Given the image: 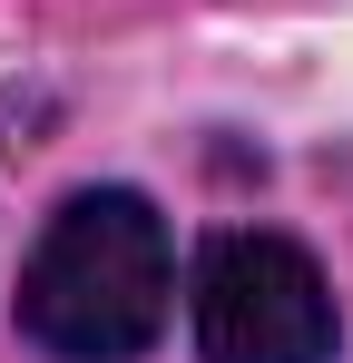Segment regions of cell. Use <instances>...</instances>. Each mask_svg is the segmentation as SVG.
I'll use <instances>...</instances> for the list:
<instances>
[{"label":"cell","instance_id":"obj_1","mask_svg":"<svg viewBox=\"0 0 353 363\" xmlns=\"http://www.w3.org/2000/svg\"><path fill=\"white\" fill-rule=\"evenodd\" d=\"M167 226L147 196L89 186L50 216V236L20 275V324L59 363H138L167 324Z\"/></svg>","mask_w":353,"mask_h":363},{"label":"cell","instance_id":"obj_2","mask_svg":"<svg viewBox=\"0 0 353 363\" xmlns=\"http://www.w3.org/2000/svg\"><path fill=\"white\" fill-rule=\"evenodd\" d=\"M196 363H334V295L294 236L226 226L196 255Z\"/></svg>","mask_w":353,"mask_h":363}]
</instances>
